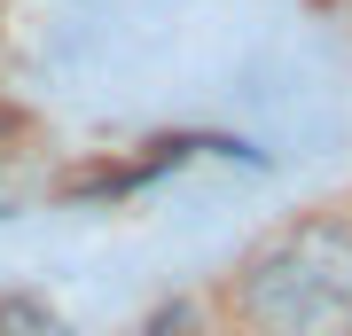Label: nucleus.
Instances as JSON below:
<instances>
[{
    "instance_id": "obj_1",
    "label": "nucleus",
    "mask_w": 352,
    "mask_h": 336,
    "mask_svg": "<svg viewBox=\"0 0 352 336\" xmlns=\"http://www.w3.org/2000/svg\"><path fill=\"white\" fill-rule=\"evenodd\" d=\"M243 313L266 336H352V227H298L251 258Z\"/></svg>"
}]
</instances>
